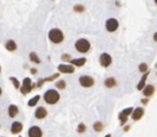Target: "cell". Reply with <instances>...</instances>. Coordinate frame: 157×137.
Masks as SVG:
<instances>
[{"mask_svg":"<svg viewBox=\"0 0 157 137\" xmlns=\"http://www.w3.org/2000/svg\"><path fill=\"white\" fill-rule=\"evenodd\" d=\"M45 103H48L50 105H54L56 104L57 102L59 101L60 98V94L58 93V91L55 89H48L44 92V96H43Z\"/></svg>","mask_w":157,"mask_h":137,"instance_id":"6da1fadb","label":"cell"},{"mask_svg":"<svg viewBox=\"0 0 157 137\" xmlns=\"http://www.w3.org/2000/svg\"><path fill=\"white\" fill-rule=\"evenodd\" d=\"M48 39L54 44H59L64 41V33H62L61 30L57 29V28L51 29L50 32H48Z\"/></svg>","mask_w":157,"mask_h":137,"instance_id":"7a4b0ae2","label":"cell"},{"mask_svg":"<svg viewBox=\"0 0 157 137\" xmlns=\"http://www.w3.org/2000/svg\"><path fill=\"white\" fill-rule=\"evenodd\" d=\"M74 47L79 53H82V54H85L90 49V43L86 39H79L75 44H74Z\"/></svg>","mask_w":157,"mask_h":137,"instance_id":"3957f363","label":"cell"},{"mask_svg":"<svg viewBox=\"0 0 157 137\" xmlns=\"http://www.w3.org/2000/svg\"><path fill=\"white\" fill-rule=\"evenodd\" d=\"M35 86H37L36 83H31V79H30L29 77H26V78H24L23 83H22V86L20 89H21V92L23 93V94H28V93L35 88Z\"/></svg>","mask_w":157,"mask_h":137,"instance_id":"277c9868","label":"cell"},{"mask_svg":"<svg viewBox=\"0 0 157 137\" xmlns=\"http://www.w3.org/2000/svg\"><path fill=\"white\" fill-rule=\"evenodd\" d=\"M79 83L83 88H90V87L94 86L95 81L92 76H88V75H82L80 78H79Z\"/></svg>","mask_w":157,"mask_h":137,"instance_id":"5b68a950","label":"cell"},{"mask_svg":"<svg viewBox=\"0 0 157 137\" xmlns=\"http://www.w3.org/2000/svg\"><path fill=\"white\" fill-rule=\"evenodd\" d=\"M117 28H119V21L115 18H109L106 21V29L109 32H114V31L117 30Z\"/></svg>","mask_w":157,"mask_h":137,"instance_id":"8992f818","label":"cell"},{"mask_svg":"<svg viewBox=\"0 0 157 137\" xmlns=\"http://www.w3.org/2000/svg\"><path fill=\"white\" fill-rule=\"evenodd\" d=\"M99 62L103 68H108L112 63V57L110 56L109 54H107V53H102L100 55V57H99Z\"/></svg>","mask_w":157,"mask_h":137,"instance_id":"52a82bcc","label":"cell"},{"mask_svg":"<svg viewBox=\"0 0 157 137\" xmlns=\"http://www.w3.org/2000/svg\"><path fill=\"white\" fill-rule=\"evenodd\" d=\"M43 132L38 125H33L28 130V137H42Z\"/></svg>","mask_w":157,"mask_h":137,"instance_id":"ba28073f","label":"cell"},{"mask_svg":"<svg viewBox=\"0 0 157 137\" xmlns=\"http://www.w3.org/2000/svg\"><path fill=\"white\" fill-rule=\"evenodd\" d=\"M46 116H48V110H46L45 107H43V106H39L36 109V111H35V117L39 120L44 119Z\"/></svg>","mask_w":157,"mask_h":137,"instance_id":"9c48e42d","label":"cell"},{"mask_svg":"<svg viewBox=\"0 0 157 137\" xmlns=\"http://www.w3.org/2000/svg\"><path fill=\"white\" fill-rule=\"evenodd\" d=\"M57 68L60 73H64V74H71L74 72V66L71 64H59Z\"/></svg>","mask_w":157,"mask_h":137,"instance_id":"30bf717a","label":"cell"},{"mask_svg":"<svg viewBox=\"0 0 157 137\" xmlns=\"http://www.w3.org/2000/svg\"><path fill=\"white\" fill-rule=\"evenodd\" d=\"M143 115H144V109L142 107H137L133 109L132 113H131V118L135 121H138V120H140L142 118Z\"/></svg>","mask_w":157,"mask_h":137,"instance_id":"8fae6325","label":"cell"},{"mask_svg":"<svg viewBox=\"0 0 157 137\" xmlns=\"http://www.w3.org/2000/svg\"><path fill=\"white\" fill-rule=\"evenodd\" d=\"M10 131L12 134H18L23 131V124L20 121H14V122L11 124V128H10Z\"/></svg>","mask_w":157,"mask_h":137,"instance_id":"7c38bea8","label":"cell"},{"mask_svg":"<svg viewBox=\"0 0 157 137\" xmlns=\"http://www.w3.org/2000/svg\"><path fill=\"white\" fill-rule=\"evenodd\" d=\"M142 91H143V96H144L145 98H150V96H152L154 94L155 88L153 85H146V86L143 88Z\"/></svg>","mask_w":157,"mask_h":137,"instance_id":"4fadbf2b","label":"cell"},{"mask_svg":"<svg viewBox=\"0 0 157 137\" xmlns=\"http://www.w3.org/2000/svg\"><path fill=\"white\" fill-rule=\"evenodd\" d=\"M69 62L71 63V66H83L86 63V58L82 57V58H75V59H71Z\"/></svg>","mask_w":157,"mask_h":137,"instance_id":"5bb4252c","label":"cell"},{"mask_svg":"<svg viewBox=\"0 0 157 137\" xmlns=\"http://www.w3.org/2000/svg\"><path fill=\"white\" fill-rule=\"evenodd\" d=\"M17 113H18V107L16 105L11 104L8 107V115H9L10 118H15V117L17 116Z\"/></svg>","mask_w":157,"mask_h":137,"instance_id":"9a60e30c","label":"cell"},{"mask_svg":"<svg viewBox=\"0 0 157 137\" xmlns=\"http://www.w3.org/2000/svg\"><path fill=\"white\" fill-rule=\"evenodd\" d=\"M148 72H146V73H144V74H143V76L141 77V79H140V81L138 83V85H137V89H138V90H143V88L146 86L145 81H146V78H148Z\"/></svg>","mask_w":157,"mask_h":137,"instance_id":"2e32d148","label":"cell"},{"mask_svg":"<svg viewBox=\"0 0 157 137\" xmlns=\"http://www.w3.org/2000/svg\"><path fill=\"white\" fill-rule=\"evenodd\" d=\"M104 86L107 88H113V87L116 86V81L114 77H108L106 81H104Z\"/></svg>","mask_w":157,"mask_h":137,"instance_id":"e0dca14e","label":"cell"},{"mask_svg":"<svg viewBox=\"0 0 157 137\" xmlns=\"http://www.w3.org/2000/svg\"><path fill=\"white\" fill-rule=\"evenodd\" d=\"M6 48L10 51H14L15 49L17 48V45H16V43H15L13 40H9V41L6 43Z\"/></svg>","mask_w":157,"mask_h":137,"instance_id":"ac0fdd59","label":"cell"},{"mask_svg":"<svg viewBox=\"0 0 157 137\" xmlns=\"http://www.w3.org/2000/svg\"><path fill=\"white\" fill-rule=\"evenodd\" d=\"M39 100H40V96H38V94L35 96H33V98L28 101V106H29V107H33V106H36V105L39 103Z\"/></svg>","mask_w":157,"mask_h":137,"instance_id":"d6986e66","label":"cell"},{"mask_svg":"<svg viewBox=\"0 0 157 137\" xmlns=\"http://www.w3.org/2000/svg\"><path fill=\"white\" fill-rule=\"evenodd\" d=\"M10 81H12L13 86H14L15 89H20V88H21L22 85H21V83H20V81H18L16 77H14V76H11V77H10Z\"/></svg>","mask_w":157,"mask_h":137,"instance_id":"ffe728a7","label":"cell"},{"mask_svg":"<svg viewBox=\"0 0 157 137\" xmlns=\"http://www.w3.org/2000/svg\"><path fill=\"white\" fill-rule=\"evenodd\" d=\"M29 59L31 62H36V63H40V58L38 57V55L36 54V53H30L29 55Z\"/></svg>","mask_w":157,"mask_h":137,"instance_id":"44dd1931","label":"cell"},{"mask_svg":"<svg viewBox=\"0 0 157 137\" xmlns=\"http://www.w3.org/2000/svg\"><path fill=\"white\" fill-rule=\"evenodd\" d=\"M94 130H95L96 132H101L102 130H103V124H102V122H100V121H97V122L94 123Z\"/></svg>","mask_w":157,"mask_h":137,"instance_id":"7402d4cb","label":"cell"},{"mask_svg":"<svg viewBox=\"0 0 157 137\" xmlns=\"http://www.w3.org/2000/svg\"><path fill=\"white\" fill-rule=\"evenodd\" d=\"M119 123H121V125H124L125 123L127 122L128 117H127V116H125V115H123L122 113H119Z\"/></svg>","mask_w":157,"mask_h":137,"instance_id":"603a6c76","label":"cell"},{"mask_svg":"<svg viewBox=\"0 0 157 137\" xmlns=\"http://www.w3.org/2000/svg\"><path fill=\"white\" fill-rule=\"evenodd\" d=\"M133 109L135 108H132V107H127V108H125V109H123L121 111L123 115H125V116H127V117H129L132 113V111H133Z\"/></svg>","mask_w":157,"mask_h":137,"instance_id":"cb8c5ba5","label":"cell"},{"mask_svg":"<svg viewBox=\"0 0 157 137\" xmlns=\"http://www.w3.org/2000/svg\"><path fill=\"white\" fill-rule=\"evenodd\" d=\"M55 86H56L57 89H65L66 88V81H62V79H60V81H58L56 83H55Z\"/></svg>","mask_w":157,"mask_h":137,"instance_id":"d4e9b609","label":"cell"},{"mask_svg":"<svg viewBox=\"0 0 157 137\" xmlns=\"http://www.w3.org/2000/svg\"><path fill=\"white\" fill-rule=\"evenodd\" d=\"M86 125L84 124V123H80V124L77 125V133H80V134H82V133H85L86 132Z\"/></svg>","mask_w":157,"mask_h":137,"instance_id":"484cf974","label":"cell"},{"mask_svg":"<svg viewBox=\"0 0 157 137\" xmlns=\"http://www.w3.org/2000/svg\"><path fill=\"white\" fill-rule=\"evenodd\" d=\"M148 66L146 63H141V64L139 66V71L142 72V73H146V72H148Z\"/></svg>","mask_w":157,"mask_h":137,"instance_id":"4316f807","label":"cell"},{"mask_svg":"<svg viewBox=\"0 0 157 137\" xmlns=\"http://www.w3.org/2000/svg\"><path fill=\"white\" fill-rule=\"evenodd\" d=\"M74 10L75 11H80V12H82V11H84V6H74Z\"/></svg>","mask_w":157,"mask_h":137,"instance_id":"83f0119b","label":"cell"},{"mask_svg":"<svg viewBox=\"0 0 157 137\" xmlns=\"http://www.w3.org/2000/svg\"><path fill=\"white\" fill-rule=\"evenodd\" d=\"M61 59L62 60H65V61H70V56H69V55H62L61 56Z\"/></svg>","mask_w":157,"mask_h":137,"instance_id":"f1b7e54d","label":"cell"},{"mask_svg":"<svg viewBox=\"0 0 157 137\" xmlns=\"http://www.w3.org/2000/svg\"><path fill=\"white\" fill-rule=\"evenodd\" d=\"M141 102H142L143 104H148V98H142V100H141Z\"/></svg>","mask_w":157,"mask_h":137,"instance_id":"f546056e","label":"cell"},{"mask_svg":"<svg viewBox=\"0 0 157 137\" xmlns=\"http://www.w3.org/2000/svg\"><path fill=\"white\" fill-rule=\"evenodd\" d=\"M154 41H156V42H157V32H155V33H154Z\"/></svg>","mask_w":157,"mask_h":137,"instance_id":"4dcf8cb0","label":"cell"},{"mask_svg":"<svg viewBox=\"0 0 157 137\" xmlns=\"http://www.w3.org/2000/svg\"><path fill=\"white\" fill-rule=\"evenodd\" d=\"M31 73H33V74H37V70L33 68V70H31Z\"/></svg>","mask_w":157,"mask_h":137,"instance_id":"1f68e13d","label":"cell"},{"mask_svg":"<svg viewBox=\"0 0 157 137\" xmlns=\"http://www.w3.org/2000/svg\"><path fill=\"white\" fill-rule=\"evenodd\" d=\"M129 128H130V126H126V128H124V131H125V132H127L128 130H129Z\"/></svg>","mask_w":157,"mask_h":137,"instance_id":"d6a6232c","label":"cell"},{"mask_svg":"<svg viewBox=\"0 0 157 137\" xmlns=\"http://www.w3.org/2000/svg\"><path fill=\"white\" fill-rule=\"evenodd\" d=\"M104 137H111V134H107Z\"/></svg>","mask_w":157,"mask_h":137,"instance_id":"836d02e7","label":"cell"},{"mask_svg":"<svg viewBox=\"0 0 157 137\" xmlns=\"http://www.w3.org/2000/svg\"><path fill=\"white\" fill-rule=\"evenodd\" d=\"M1 93H2V90H1V88H0V96H1Z\"/></svg>","mask_w":157,"mask_h":137,"instance_id":"e575fe53","label":"cell"},{"mask_svg":"<svg viewBox=\"0 0 157 137\" xmlns=\"http://www.w3.org/2000/svg\"><path fill=\"white\" fill-rule=\"evenodd\" d=\"M154 1H155V3H156V4H157V0H154Z\"/></svg>","mask_w":157,"mask_h":137,"instance_id":"d590c367","label":"cell"},{"mask_svg":"<svg viewBox=\"0 0 157 137\" xmlns=\"http://www.w3.org/2000/svg\"><path fill=\"white\" fill-rule=\"evenodd\" d=\"M0 72H1V66H0Z\"/></svg>","mask_w":157,"mask_h":137,"instance_id":"8d00e7d4","label":"cell"}]
</instances>
